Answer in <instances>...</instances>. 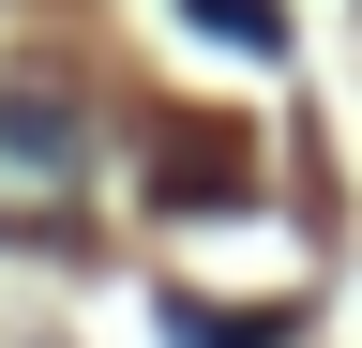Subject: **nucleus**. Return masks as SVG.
<instances>
[{
    "label": "nucleus",
    "instance_id": "obj_2",
    "mask_svg": "<svg viewBox=\"0 0 362 348\" xmlns=\"http://www.w3.org/2000/svg\"><path fill=\"white\" fill-rule=\"evenodd\" d=\"M287 318H272V303H242V318H226V303H166V348H272Z\"/></svg>",
    "mask_w": 362,
    "mask_h": 348
},
{
    "label": "nucleus",
    "instance_id": "obj_1",
    "mask_svg": "<svg viewBox=\"0 0 362 348\" xmlns=\"http://www.w3.org/2000/svg\"><path fill=\"white\" fill-rule=\"evenodd\" d=\"M90 197V106L61 76H0V242H61Z\"/></svg>",
    "mask_w": 362,
    "mask_h": 348
},
{
    "label": "nucleus",
    "instance_id": "obj_3",
    "mask_svg": "<svg viewBox=\"0 0 362 348\" xmlns=\"http://www.w3.org/2000/svg\"><path fill=\"white\" fill-rule=\"evenodd\" d=\"M197 16L226 30V46H272V0H197Z\"/></svg>",
    "mask_w": 362,
    "mask_h": 348
}]
</instances>
